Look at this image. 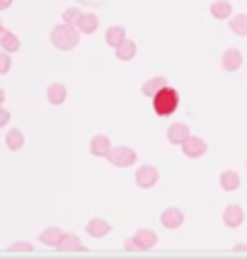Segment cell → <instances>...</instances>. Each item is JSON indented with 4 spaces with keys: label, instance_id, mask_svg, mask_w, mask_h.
I'll return each mask as SVG.
<instances>
[{
    "label": "cell",
    "instance_id": "6da1fadb",
    "mask_svg": "<svg viewBox=\"0 0 247 259\" xmlns=\"http://www.w3.org/2000/svg\"><path fill=\"white\" fill-rule=\"evenodd\" d=\"M49 41L54 49L58 51H73L75 46L80 44V29L78 27H73V24H56L51 34H49Z\"/></svg>",
    "mask_w": 247,
    "mask_h": 259
},
{
    "label": "cell",
    "instance_id": "7a4b0ae2",
    "mask_svg": "<svg viewBox=\"0 0 247 259\" xmlns=\"http://www.w3.org/2000/svg\"><path fill=\"white\" fill-rule=\"evenodd\" d=\"M150 102H153V112L165 119V116L177 112V107H180V92L175 90V88H170V85H165L162 90L150 97Z\"/></svg>",
    "mask_w": 247,
    "mask_h": 259
},
{
    "label": "cell",
    "instance_id": "3957f363",
    "mask_svg": "<svg viewBox=\"0 0 247 259\" xmlns=\"http://www.w3.org/2000/svg\"><path fill=\"white\" fill-rule=\"evenodd\" d=\"M107 160L112 162L114 167H131V165H136V160H138V153L129 146H116L109 150Z\"/></svg>",
    "mask_w": 247,
    "mask_h": 259
},
{
    "label": "cell",
    "instance_id": "277c9868",
    "mask_svg": "<svg viewBox=\"0 0 247 259\" xmlns=\"http://www.w3.org/2000/svg\"><path fill=\"white\" fill-rule=\"evenodd\" d=\"M157 182H160V169L155 165H141V167L136 169V187L153 189Z\"/></svg>",
    "mask_w": 247,
    "mask_h": 259
},
{
    "label": "cell",
    "instance_id": "5b68a950",
    "mask_svg": "<svg viewBox=\"0 0 247 259\" xmlns=\"http://www.w3.org/2000/svg\"><path fill=\"white\" fill-rule=\"evenodd\" d=\"M182 153H184L189 160H199V158H203V155L209 153V143H206L203 138H199V136L191 134L189 138L182 143Z\"/></svg>",
    "mask_w": 247,
    "mask_h": 259
},
{
    "label": "cell",
    "instance_id": "8992f818",
    "mask_svg": "<svg viewBox=\"0 0 247 259\" xmlns=\"http://www.w3.org/2000/svg\"><path fill=\"white\" fill-rule=\"evenodd\" d=\"M160 223L168 228V230H177V228L184 223V211L177 208V206H170V208H165V211L160 213Z\"/></svg>",
    "mask_w": 247,
    "mask_h": 259
},
{
    "label": "cell",
    "instance_id": "52a82bcc",
    "mask_svg": "<svg viewBox=\"0 0 247 259\" xmlns=\"http://www.w3.org/2000/svg\"><path fill=\"white\" fill-rule=\"evenodd\" d=\"M112 141H109V136L104 134H95L90 141V155L95 158H107L109 155V150H112Z\"/></svg>",
    "mask_w": 247,
    "mask_h": 259
},
{
    "label": "cell",
    "instance_id": "ba28073f",
    "mask_svg": "<svg viewBox=\"0 0 247 259\" xmlns=\"http://www.w3.org/2000/svg\"><path fill=\"white\" fill-rule=\"evenodd\" d=\"M242 221H245V211H242V206H237V203H230V206H225L223 211V223L225 228H240L242 226Z\"/></svg>",
    "mask_w": 247,
    "mask_h": 259
},
{
    "label": "cell",
    "instance_id": "9c48e42d",
    "mask_svg": "<svg viewBox=\"0 0 247 259\" xmlns=\"http://www.w3.org/2000/svg\"><path fill=\"white\" fill-rule=\"evenodd\" d=\"M189 136H191V131H189V126L184 124V121H177V124L168 126V141L172 143V146H182Z\"/></svg>",
    "mask_w": 247,
    "mask_h": 259
},
{
    "label": "cell",
    "instance_id": "30bf717a",
    "mask_svg": "<svg viewBox=\"0 0 247 259\" xmlns=\"http://www.w3.org/2000/svg\"><path fill=\"white\" fill-rule=\"evenodd\" d=\"M221 66H223V70H228V73L240 70V66H242V54H240V49H225L223 56H221Z\"/></svg>",
    "mask_w": 247,
    "mask_h": 259
},
{
    "label": "cell",
    "instance_id": "8fae6325",
    "mask_svg": "<svg viewBox=\"0 0 247 259\" xmlns=\"http://www.w3.org/2000/svg\"><path fill=\"white\" fill-rule=\"evenodd\" d=\"M58 252H85V245H83V240H80L75 233H66V235L61 237V242L56 245Z\"/></svg>",
    "mask_w": 247,
    "mask_h": 259
},
{
    "label": "cell",
    "instance_id": "7c38bea8",
    "mask_svg": "<svg viewBox=\"0 0 247 259\" xmlns=\"http://www.w3.org/2000/svg\"><path fill=\"white\" fill-rule=\"evenodd\" d=\"M63 235H66V230H63V228L49 226V228H44V230L39 233V242H42V245H49V247H56Z\"/></svg>",
    "mask_w": 247,
    "mask_h": 259
},
{
    "label": "cell",
    "instance_id": "4fadbf2b",
    "mask_svg": "<svg viewBox=\"0 0 247 259\" xmlns=\"http://www.w3.org/2000/svg\"><path fill=\"white\" fill-rule=\"evenodd\" d=\"M85 230H88V235L90 237H107L109 233H112V226H109V221H104V218H92L90 223L85 226Z\"/></svg>",
    "mask_w": 247,
    "mask_h": 259
},
{
    "label": "cell",
    "instance_id": "5bb4252c",
    "mask_svg": "<svg viewBox=\"0 0 247 259\" xmlns=\"http://www.w3.org/2000/svg\"><path fill=\"white\" fill-rule=\"evenodd\" d=\"M0 46H3V51H8V54H15V51H20V36L17 34H12L10 29H5V27H0Z\"/></svg>",
    "mask_w": 247,
    "mask_h": 259
},
{
    "label": "cell",
    "instance_id": "9a60e30c",
    "mask_svg": "<svg viewBox=\"0 0 247 259\" xmlns=\"http://www.w3.org/2000/svg\"><path fill=\"white\" fill-rule=\"evenodd\" d=\"M68 97V90L63 82H51L49 85V90H46V100H49V104H54V107H58V104H63Z\"/></svg>",
    "mask_w": 247,
    "mask_h": 259
},
{
    "label": "cell",
    "instance_id": "2e32d148",
    "mask_svg": "<svg viewBox=\"0 0 247 259\" xmlns=\"http://www.w3.org/2000/svg\"><path fill=\"white\" fill-rule=\"evenodd\" d=\"M114 54H116V58H119V61H124V63H126V61L136 58V54H138V46H136L134 39H129V36H126L121 44L114 49Z\"/></svg>",
    "mask_w": 247,
    "mask_h": 259
},
{
    "label": "cell",
    "instance_id": "e0dca14e",
    "mask_svg": "<svg viewBox=\"0 0 247 259\" xmlns=\"http://www.w3.org/2000/svg\"><path fill=\"white\" fill-rule=\"evenodd\" d=\"M134 237L138 240V245H141V249H143V252H148V249H153L157 245L155 230H150V228H138Z\"/></svg>",
    "mask_w": 247,
    "mask_h": 259
},
{
    "label": "cell",
    "instance_id": "ac0fdd59",
    "mask_svg": "<svg viewBox=\"0 0 247 259\" xmlns=\"http://www.w3.org/2000/svg\"><path fill=\"white\" fill-rule=\"evenodd\" d=\"M218 184H221L223 192H237L240 189V175H237L235 169H223Z\"/></svg>",
    "mask_w": 247,
    "mask_h": 259
},
{
    "label": "cell",
    "instance_id": "d6986e66",
    "mask_svg": "<svg viewBox=\"0 0 247 259\" xmlns=\"http://www.w3.org/2000/svg\"><path fill=\"white\" fill-rule=\"evenodd\" d=\"M165 85H170L168 78L165 75H153V78H148L146 82H143V88H141V92L146 95V97H153L155 92H160Z\"/></svg>",
    "mask_w": 247,
    "mask_h": 259
},
{
    "label": "cell",
    "instance_id": "ffe728a7",
    "mask_svg": "<svg viewBox=\"0 0 247 259\" xmlns=\"http://www.w3.org/2000/svg\"><path fill=\"white\" fill-rule=\"evenodd\" d=\"M211 15L216 20H230L233 17V5L228 0H214L211 3Z\"/></svg>",
    "mask_w": 247,
    "mask_h": 259
},
{
    "label": "cell",
    "instance_id": "44dd1931",
    "mask_svg": "<svg viewBox=\"0 0 247 259\" xmlns=\"http://www.w3.org/2000/svg\"><path fill=\"white\" fill-rule=\"evenodd\" d=\"M97 27H100V17H97L95 12H85V15L80 17V22H78L80 34H92V32H97Z\"/></svg>",
    "mask_w": 247,
    "mask_h": 259
},
{
    "label": "cell",
    "instance_id": "7402d4cb",
    "mask_svg": "<svg viewBox=\"0 0 247 259\" xmlns=\"http://www.w3.org/2000/svg\"><path fill=\"white\" fill-rule=\"evenodd\" d=\"M5 146H8V150H22L24 146V134L20 131V128H10L8 134H5Z\"/></svg>",
    "mask_w": 247,
    "mask_h": 259
},
{
    "label": "cell",
    "instance_id": "603a6c76",
    "mask_svg": "<svg viewBox=\"0 0 247 259\" xmlns=\"http://www.w3.org/2000/svg\"><path fill=\"white\" fill-rule=\"evenodd\" d=\"M230 32L237 34V36H247V12H240V15H233L230 20Z\"/></svg>",
    "mask_w": 247,
    "mask_h": 259
},
{
    "label": "cell",
    "instance_id": "cb8c5ba5",
    "mask_svg": "<svg viewBox=\"0 0 247 259\" xmlns=\"http://www.w3.org/2000/svg\"><path fill=\"white\" fill-rule=\"evenodd\" d=\"M104 39H107V44L112 46V49H116V46L126 39V29H124L121 24H112V27L107 29V36H104Z\"/></svg>",
    "mask_w": 247,
    "mask_h": 259
},
{
    "label": "cell",
    "instance_id": "d4e9b609",
    "mask_svg": "<svg viewBox=\"0 0 247 259\" xmlns=\"http://www.w3.org/2000/svg\"><path fill=\"white\" fill-rule=\"evenodd\" d=\"M83 15H85V12L80 10V8H66V10H63V22L78 27V22H80V17H83Z\"/></svg>",
    "mask_w": 247,
    "mask_h": 259
},
{
    "label": "cell",
    "instance_id": "484cf974",
    "mask_svg": "<svg viewBox=\"0 0 247 259\" xmlns=\"http://www.w3.org/2000/svg\"><path fill=\"white\" fill-rule=\"evenodd\" d=\"M32 242H27V240H20V242H12V245H8V247H5V252H12V254H15V252H32Z\"/></svg>",
    "mask_w": 247,
    "mask_h": 259
},
{
    "label": "cell",
    "instance_id": "4316f807",
    "mask_svg": "<svg viewBox=\"0 0 247 259\" xmlns=\"http://www.w3.org/2000/svg\"><path fill=\"white\" fill-rule=\"evenodd\" d=\"M124 249H126V252H143V249H141V245H138V240H136L134 235L124 240Z\"/></svg>",
    "mask_w": 247,
    "mask_h": 259
},
{
    "label": "cell",
    "instance_id": "83f0119b",
    "mask_svg": "<svg viewBox=\"0 0 247 259\" xmlns=\"http://www.w3.org/2000/svg\"><path fill=\"white\" fill-rule=\"evenodd\" d=\"M12 61H10V54L8 51H3V56H0V75H8V70H10Z\"/></svg>",
    "mask_w": 247,
    "mask_h": 259
},
{
    "label": "cell",
    "instance_id": "f1b7e54d",
    "mask_svg": "<svg viewBox=\"0 0 247 259\" xmlns=\"http://www.w3.org/2000/svg\"><path fill=\"white\" fill-rule=\"evenodd\" d=\"M8 124H10V112H8L5 107H0V126L5 128Z\"/></svg>",
    "mask_w": 247,
    "mask_h": 259
},
{
    "label": "cell",
    "instance_id": "f546056e",
    "mask_svg": "<svg viewBox=\"0 0 247 259\" xmlns=\"http://www.w3.org/2000/svg\"><path fill=\"white\" fill-rule=\"evenodd\" d=\"M233 252H235V254H245L247 245H245V242H237V245H233Z\"/></svg>",
    "mask_w": 247,
    "mask_h": 259
},
{
    "label": "cell",
    "instance_id": "4dcf8cb0",
    "mask_svg": "<svg viewBox=\"0 0 247 259\" xmlns=\"http://www.w3.org/2000/svg\"><path fill=\"white\" fill-rule=\"evenodd\" d=\"M12 5V0H0V10H8Z\"/></svg>",
    "mask_w": 247,
    "mask_h": 259
},
{
    "label": "cell",
    "instance_id": "1f68e13d",
    "mask_svg": "<svg viewBox=\"0 0 247 259\" xmlns=\"http://www.w3.org/2000/svg\"><path fill=\"white\" fill-rule=\"evenodd\" d=\"M245 165H247V160H245Z\"/></svg>",
    "mask_w": 247,
    "mask_h": 259
}]
</instances>
